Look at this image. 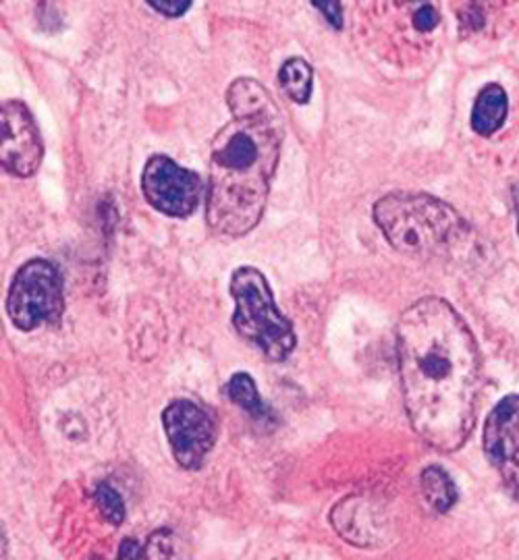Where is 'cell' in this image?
<instances>
[{"label": "cell", "mask_w": 519, "mask_h": 560, "mask_svg": "<svg viewBox=\"0 0 519 560\" xmlns=\"http://www.w3.org/2000/svg\"><path fill=\"white\" fill-rule=\"evenodd\" d=\"M231 298L235 301L233 326L241 337L256 345L266 360H287L298 342L296 330L280 314L270 284L258 268L243 266L233 272Z\"/></svg>", "instance_id": "4"}, {"label": "cell", "mask_w": 519, "mask_h": 560, "mask_svg": "<svg viewBox=\"0 0 519 560\" xmlns=\"http://www.w3.org/2000/svg\"><path fill=\"white\" fill-rule=\"evenodd\" d=\"M94 499H96V506L101 509L102 517L108 523L120 525L125 521V502L111 483H101L96 488Z\"/></svg>", "instance_id": "14"}, {"label": "cell", "mask_w": 519, "mask_h": 560, "mask_svg": "<svg viewBox=\"0 0 519 560\" xmlns=\"http://www.w3.org/2000/svg\"><path fill=\"white\" fill-rule=\"evenodd\" d=\"M224 393L231 402L240 405L241 409H245L250 416H254L258 420L268 418V409L260 399L258 386L250 374L240 372V374L231 376V381L227 382V386H224Z\"/></svg>", "instance_id": "13"}, {"label": "cell", "mask_w": 519, "mask_h": 560, "mask_svg": "<svg viewBox=\"0 0 519 560\" xmlns=\"http://www.w3.org/2000/svg\"><path fill=\"white\" fill-rule=\"evenodd\" d=\"M231 120L210 148L206 221L224 237L258 226L279 166L285 122L277 102L256 80L241 78L227 90Z\"/></svg>", "instance_id": "2"}, {"label": "cell", "mask_w": 519, "mask_h": 560, "mask_svg": "<svg viewBox=\"0 0 519 560\" xmlns=\"http://www.w3.org/2000/svg\"><path fill=\"white\" fill-rule=\"evenodd\" d=\"M162 425L175 460L187 471H198L215 448L217 423L198 402L177 399L162 411Z\"/></svg>", "instance_id": "7"}, {"label": "cell", "mask_w": 519, "mask_h": 560, "mask_svg": "<svg viewBox=\"0 0 519 560\" xmlns=\"http://www.w3.org/2000/svg\"><path fill=\"white\" fill-rule=\"evenodd\" d=\"M279 83L282 92L296 104H308L312 98L314 71H312L308 60L293 57V59L282 62L279 71Z\"/></svg>", "instance_id": "12"}, {"label": "cell", "mask_w": 519, "mask_h": 560, "mask_svg": "<svg viewBox=\"0 0 519 560\" xmlns=\"http://www.w3.org/2000/svg\"><path fill=\"white\" fill-rule=\"evenodd\" d=\"M437 23H439V11L428 2L422 4L418 11L414 13V27L418 32H430V30L437 27Z\"/></svg>", "instance_id": "16"}, {"label": "cell", "mask_w": 519, "mask_h": 560, "mask_svg": "<svg viewBox=\"0 0 519 560\" xmlns=\"http://www.w3.org/2000/svg\"><path fill=\"white\" fill-rule=\"evenodd\" d=\"M173 557V534L169 529L154 532L148 544L143 546V559L146 560H171Z\"/></svg>", "instance_id": "15"}, {"label": "cell", "mask_w": 519, "mask_h": 560, "mask_svg": "<svg viewBox=\"0 0 519 560\" xmlns=\"http://www.w3.org/2000/svg\"><path fill=\"white\" fill-rule=\"evenodd\" d=\"M484 455L507 494L519 502V395L495 405L484 425Z\"/></svg>", "instance_id": "9"}, {"label": "cell", "mask_w": 519, "mask_h": 560, "mask_svg": "<svg viewBox=\"0 0 519 560\" xmlns=\"http://www.w3.org/2000/svg\"><path fill=\"white\" fill-rule=\"evenodd\" d=\"M518 210H519V206H518ZM518 233H519V212H518Z\"/></svg>", "instance_id": "20"}, {"label": "cell", "mask_w": 519, "mask_h": 560, "mask_svg": "<svg viewBox=\"0 0 519 560\" xmlns=\"http://www.w3.org/2000/svg\"><path fill=\"white\" fill-rule=\"evenodd\" d=\"M96 560H101V559H96Z\"/></svg>", "instance_id": "21"}, {"label": "cell", "mask_w": 519, "mask_h": 560, "mask_svg": "<svg viewBox=\"0 0 519 560\" xmlns=\"http://www.w3.org/2000/svg\"><path fill=\"white\" fill-rule=\"evenodd\" d=\"M143 557V548L138 540L134 538H125L120 541L119 552H117V560H141Z\"/></svg>", "instance_id": "19"}, {"label": "cell", "mask_w": 519, "mask_h": 560, "mask_svg": "<svg viewBox=\"0 0 519 560\" xmlns=\"http://www.w3.org/2000/svg\"><path fill=\"white\" fill-rule=\"evenodd\" d=\"M507 110H509L507 92L500 88L499 83H488L486 88L480 90L478 98L474 102L472 129L482 138H491L505 125Z\"/></svg>", "instance_id": "10"}, {"label": "cell", "mask_w": 519, "mask_h": 560, "mask_svg": "<svg viewBox=\"0 0 519 560\" xmlns=\"http://www.w3.org/2000/svg\"><path fill=\"white\" fill-rule=\"evenodd\" d=\"M148 7L159 11L164 18H181L183 13L189 11L192 2L189 0H173V2H160V0H157V2H148Z\"/></svg>", "instance_id": "17"}, {"label": "cell", "mask_w": 519, "mask_h": 560, "mask_svg": "<svg viewBox=\"0 0 519 560\" xmlns=\"http://www.w3.org/2000/svg\"><path fill=\"white\" fill-rule=\"evenodd\" d=\"M419 483H422V492H424L426 501L439 513L451 511L453 504L458 502V488L442 467H437V465L426 467L419 476Z\"/></svg>", "instance_id": "11"}, {"label": "cell", "mask_w": 519, "mask_h": 560, "mask_svg": "<svg viewBox=\"0 0 519 560\" xmlns=\"http://www.w3.org/2000/svg\"><path fill=\"white\" fill-rule=\"evenodd\" d=\"M141 191L154 210L171 219L192 217L206 196L200 175L183 168L164 154H157L146 162Z\"/></svg>", "instance_id": "6"}, {"label": "cell", "mask_w": 519, "mask_h": 560, "mask_svg": "<svg viewBox=\"0 0 519 560\" xmlns=\"http://www.w3.org/2000/svg\"><path fill=\"white\" fill-rule=\"evenodd\" d=\"M403 402L412 428L440 453L461 448L476 421L478 342L449 301L424 298L397 324Z\"/></svg>", "instance_id": "1"}, {"label": "cell", "mask_w": 519, "mask_h": 560, "mask_svg": "<svg viewBox=\"0 0 519 560\" xmlns=\"http://www.w3.org/2000/svg\"><path fill=\"white\" fill-rule=\"evenodd\" d=\"M65 310L62 277L53 261H25L18 270L7 295V314L23 330H36L42 324L57 326Z\"/></svg>", "instance_id": "5"}, {"label": "cell", "mask_w": 519, "mask_h": 560, "mask_svg": "<svg viewBox=\"0 0 519 560\" xmlns=\"http://www.w3.org/2000/svg\"><path fill=\"white\" fill-rule=\"evenodd\" d=\"M44 156L38 122L30 108L20 101L2 102L0 106V162L2 168L13 175L27 179L36 175Z\"/></svg>", "instance_id": "8"}, {"label": "cell", "mask_w": 519, "mask_h": 560, "mask_svg": "<svg viewBox=\"0 0 519 560\" xmlns=\"http://www.w3.org/2000/svg\"><path fill=\"white\" fill-rule=\"evenodd\" d=\"M372 214L387 241L410 258L451 256L472 237V226L460 212L428 194H387Z\"/></svg>", "instance_id": "3"}, {"label": "cell", "mask_w": 519, "mask_h": 560, "mask_svg": "<svg viewBox=\"0 0 519 560\" xmlns=\"http://www.w3.org/2000/svg\"><path fill=\"white\" fill-rule=\"evenodd\" d=\"M312 4L319 9L320 13L328 20V23H331L335 30L343 27V7H341V2L331 0V2H312Z\"/></svg>", "instance_id": "18"}]
</instances>
